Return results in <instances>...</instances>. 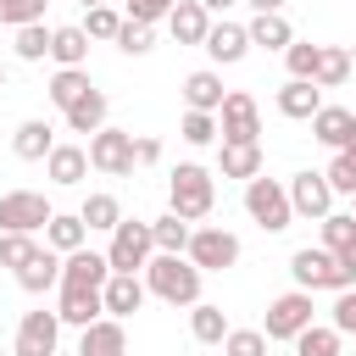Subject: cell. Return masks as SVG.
Here are the masks:
<instances>
[{"label":"cell","mask_w":356,"mask_h":356,"mask_svg":"<svg viewBox=\"0 0 356 356\" xmlns=\"http://www.w3.org/2000/svg\"><path fill=\"white\" fill-rule=\"evenodd\" d=\"M200 267L189 261V256H172V250H156L150 261H145V289L156 295V300H167V306H195L200 300Z\"/></svg>","instance_id":"1"},{"label":"cell","mask_w":356,"mask_h":356,"mask_svg":"<svg viewBox=\"0 0 356 356\" xmlns=\"http://www.w3.org/2000/svg\"><path fill=\"white\" fill-rule=\"evenodd\" d=\"M211 206H217V178H211V167H200V161L172 167V178H167V211H178L184 222H206Z\"/></svg>","instance_id":"2"},{"label":"cell","mask_w":356,"mask_h":356,"mask_svg":"<svg viewBox=\"0 0 356 356\" xmlns=\"http://www.w3.org/2000/svg\"><path fill=\"white\" fill-rule=\"evenodd\" d=\"M245 211H250V222L261 228V234H284L289 222H295V206H289V184H278V178H250L245 184Z\"/></svg>","instance_id":"3"},{"label":"cell","mask_w":356,"mask_h":356,"mask_svg":"<svg viewBox=\"0 0 356 356\" xmlns=\"http://www.w3.org/2000/svg\"><path fill=\"white\" fill-rule=\"evenodd\" d=\"M106 256H111V273H145V261L156 256V234H150V222H139V217H122V222L111 228V245H106Z\"/></svg>","instance_id":"4"},{"label":"cell","mask_w":356,"mask_h":356,"mask_svg":"<svg viewBox=\"0 0 356 356\" xmlns=\"http://www.w3.org/2000/svg\"><path fill=\"white\" fill-rule=\"evenodd\" d=\"M89 167L95 172H106V178H128L139 161H134V134L128 128H100V134H89Z\"/></svg>","instance_id":"5"},{"label":"cell","mask_w":356,"mask_h":356,"mask_svg":"<svg viewBox=\"0 0 356 356\" xmlns=\"http://www.w3.org/2000/svg\"><path fill=\"white\" fill-rule=\"evenodd\" d=\"M200 273H228L234 261H239V234H228V228H217V222H206V228H195L189 234V250H184Z\"/></svg>","instance_id":"6"},{"label":"cell","mask_w":356,"mask_h":356,"mask_svg":"<svg viewBox=\"0 0 356 356\" xmlns=\"http://www.w3.org/2000/svg\"><path fill=\"white\" fill-rule=\"evenodd\" d=\"M289 278H295V289H345V278H339V261H334V250H323V245H300L295 256H289Z\"/></svg>","instance_id":"7"},{"label":"cell","mask_w":356,"mask_h":356,"mask_svg":"<svg viewBox=\"0 0 356 356\" xmlns=\"http://www.w3.org/2000/svg\"><path fill=\"white\" fill-rule=\"evenodd\" d=\"M312 289H289V295H278V300H267V323H261V334L267 339H295V334H306L312 328Z\"/></svg>","instance_id":"8"},{"label":"cell","mask_w":356,"mask_h":356,"mask_svg":"<svg viewBox=\"0 0 356 356\" xmlns=\"http://www.w3.org/2000/svg\"><path fill=\"white\" fill-rule=\"evenodd\" d=\"M56 217V206L39 195V189H6L0 195V228H17V234H44V222Z\"/></svg>","instance_id":"9"},{"label":"cell","mask_w":356,"mask_h":356,"mask_svg":"<svg viewBox=\"0 0 356 356\" xmlns=\"http://www.w3.org/2000/svg\"><path fill=\"white\" fill-rule=\"evenodd\" d=\"M56 345H61V312H22V323H17V356H56Z\"/></svg>","instance_id":"10"},{"label":"cell","mask_w":356,"mask_h":356,"mask_svg":"<svg viewBox=\"0 0 356 356\" xmlns=\"http://www.w3.org/2000/svg\"><path fill=\"white\" fill-rule=\"evenodd\" d=\"M334 184H328V172H295L289 178V206H295V217H312V222H323L328 211H334Z\"/></svg>","instance_id":"11"},{"label":"cell","mask_w":356,"mask_h":356,"mask_svg":"<svg viewBox=\"0 0 356 356\" xmlns=\"http://www.w3.org/2000/svg\"><path fill=\"white\" fill-rule=\"evenodd\" d=\"M217 128H222V139H261V106H256V95L228 89V100L217 111Z\"/></svg>","instance_id":"12"},{"label":"cell","mask_w":356,"mask_h":356,"mask_svg":"<svg viewBox=\"0 0 356 356\" xmlns=\"http://www.w3.org/2000/svg\"><path fill=\"white\" fill-rule=\"evenodd\" d=\"M106 278H111V256L106 250H72V256H61V284H72V289H106Z\"/></svg>","instance_id":"13"},{"label":"cell","mask_w":356,"mask_h":356,"mask_svg":"<svg viewBox=\"0 0 356 356\" xmlns=\"http://www.w3.org/2000/svg\"><path fill=\"white\" fill-rule=\"evenodd\" d=\"M200 50H206L217 67H234V61H245V56H250V28H239V22H211Z\"/></svg>","instance_id":"14"},{"label":"cell","mask_w":356,"mask_h":356,"mask_svg":"<svg viewBox=\"0 0 356 356\" xmlns=\"http://www.w3.org/2000/svg\"><path fill=\"white\" fill-rule=\"evenodd\" d=\"M17 273V284L28 289V295H44V289H61V250H50V245H39L22 267H11Z\"/></svg>","instance_id":"15"},{"label":"cell","mask_w":356,"mask_h":356,"mask_svg":"<svg viewBox=\"0 0 356 356\" xmlns=\"http://www.w3.org/2000/svg\"><path fill=\"white\" fill-rule=\"evenodd\" d=\"M78 356H128L122 317H95L89 328H78Z\"/></svg>","instance_id":"16"},{"label":"cell","mask_w":356,"mask_h":356,"mask_svg":"<svg viewBox=\"0 0 356 356\" xmlns=\"http://www.w3.org/2000/svg\"><path fill=\"white\" fill-rule=\"evenodd\" d=\"M217 172L250 184V178L261 172V139H222V145H217Z\"/></svg>","instance_id":"17"},{"label":"cell","mask_w":356,"mask_h":356,"mask_svg":"<svg viewBox=\"0 0 356 356\" xmlns=\"http://www.w3.org/2000/svg\"><path fill=\"white\" fill-rule=\"evenodd\" d=\"M100 295H106V317H134V312L145 306V295H150V289H145V278H139V273H111Z\"/></svg>","instance_id":"18"},{"label":"cell","mask_w":356,"mask_h":356,"mask_svg":"<svg viewBox=\"0 0 356 356\" xmlns=\"http://www.w3.org/2000/svg\"><path fill=\"white\" fill-rule=\"evenodd\" d=\"M312 139L328 145V150H345V145L356 139V111H350V106H323V111L312 117Z\"/></svg>","instance_id":"19"},{"label":"cell","mask_w":356,"mask_h":356,"mask_svg":"<svg viewBox=\"0 0 356 356\" xmlns=\"http://www.w3.org/2000/svg\"><path fill=\"white\" fill-rule=\"evenodd\" d=\"M206 28H211V11H206L200 0H178V6L167 11V33H172L178 44H206Z\"/></svg>","instance_id":"20"},{"label":"cell","mask_w":356,"mask_h":356,"mask_svg":"<svg viewBox=\"0 0 356 356\" xmlns=\"http://www.w3.org/2000/svg\"><path fill=\"white\" fill-rule=\"evenodd\" d=\"M278 111H284L289 122H312V117L323 111V89H317L312 78H289V83L278 89Z\"/></svg>","instance_id":"21"},{"label":"cell","mask_w":356,"mask_h":356,"mask_svg":"<svg viewBox=\"0 0 356 356\" xmlns=\"http://www.w3.org/2000/svg\"><path fill=\"white\" fill-rule=\"evenodd\" d=\"M56 312H61V323H72V328H89L95 317H106V295H100V289H72V284H61V300H56Z\"/></svg>","instance_id":"22"},{"label":"cell","mask_w":356,"mask_h":356,"mask_svg":"<svg viewBox=\"0 0 356 356\" xmlns=\"http://www.w3.org/2000/svg\"><path fill=\"white\" fill-rule=\"evenodd\" d=\"M222 100H228L222 72L200 67V72H189V78H184V106H189V111H222Z\"/></svg>","instance_id":"23"},{"label":"cell","mask_w":356,"mask_h":356,"mask_svg":"<svg viewBox=\"0 0 356 356\" xmlns=\"http://www.w3.org/2000/svg\"><path fill=\"white\" fill-rule=\"evenodd\" d=\"M11 150H17L22 161H44V156L56 150V128H50L44 117H28V122H17V134H11Z\"/></svg>","instance_id":"24"},{"label":"cell","mask_w":356,"mask_h":356,"mask_svg":"<svg viewBox=\"0 0 356 356\" xmlns=\"http://www.w3.org/2000/svg\"><path fill=\"white\" fill-rule=\"evenodd\" d=\"M44 172H50V184L72 189V184H83V172H89V150H83V145H56V150L44 156Z\"/></svg>","instance_id":"25"},{"label":"cell","mask_w":356,"mask_h":356,"mask_svg":"<svg viewBox=\"0 0 356 356\" xmlns=\"http://www.w3.org/2000/svg\"><path fill=\"white\" fill-rule=\"evenodd\" d=\"M44 245H50V250H61V256H72V250H83V245H89V222H83L78 211H56V217L44 222Z\"/></svg>","instance_id":"26"},{"label":"cell","mask_w":356,"mask_h":356,"mask_svg":"<svg viewBox=\"0 0 356 356\" xmlns=\"http://www.w3.org/2000/svg\"><path fill=\"white\" fill-rule=\"evenodd\" d=\"M106 111H111V100H106L100 89H89L78 106L61 111V122H67V134H100V128H106Z\"/></svg>","instance_id":"27"},{"label":"cell","mask_w":356,"mask_h":356,"mask_svg":"<svg viewBox=\"0 0 356 356\" xmlns=\"http://www.w3.org/2000/svg\"><path fill=\"white\" fill-rule=\"evenodd\" d=\"M250 44H256V50H289V44H295L289 17H284V11H256V22H250Z\"/></svg>","instance_id":"28"},{"label":"cell","mask_w":356,"mask_h":356,"mask_svg":"<svg viewBox=\"0 0 356 356\" xmlns=\"http://www.w3.org/2000/svg\"><path fill=\"white\" fill-rule=\"evenodd\" d=\"M50 61H56V67H83V61H89V33H83V22H67V28L50 33Z\"/></svg>","instance_id":"29"},{"label":"cell","mask_w":356,"mask_h":356,"mask_svg":"<svg viewBox=\"0 0 356 356\" xmlns=\"http://www.w3.org/2000/svg\"><path fill=\"white\" fill-rule=\"evenodd\" d=\"M89 89H95V83H89V67H56V78H50V106L67 111V106H78Z\"/></svg>","instance_id":"30"},{"label":"cell","mask_w":356,"mask_h":356,"mask_svg":"<svg viewBox=\"0 0 356 356\" xmlns=\"http://www.w3.org/2000/svg\"><path fill=\"white\" fill-rule=\"evenodd\" d=\"M189 334H195V345H222V339H228V317H222V306L195 300V306H189Z\"/></svg>","instance_id":"31"},{"label":"cell","mask_w":356,"mask_h":356,"mask_svg":"<svg viewBox=\"0 0 356 356\" xmlns=\"http://www.w3.org/2000/svg\"><path fill=\"white\" fill-rule=\"evenodd\" d=\"M78 217L89 222V234H111V228L122 222V200H117V195H106V189H95V195L78 206Z\"/></svg>","instance_id":"32"},{"label":"cell","mask_w":356,"mask_h":356,"mask_svg":"<svg viewBox=\"0 0 356 356\" xmlns=\"http://www.w3.org/2000/svg\"><path fill=\"white\" fill-rule=\"evenodd\" d=\"M150 234H156V250H172V256H184V250H189V234H195V222H184L178 211H161V217H150Z\"/></svg>","instance_id":"33"},{"label":"cell","mask_w":356,"mask_h":356,"mask_svg":"<svg viewBox=\"0 0 356 356\" xmlns=\"http://www.w3.org/2000/svg\"><path fill=\"white\" fill-rule=\"evenodd\" d=\"M178 134H184V145H195V150H206V145H217V139H222V128H217V111H184Z\"/></svg>","instance_id":"34"},{"label":"cell","mask_w":356,"mask_h":356,"mask_svg":"<svg viewBox=\"0 0 356 356\" xmlns=\"http://www.w3.org/2000/svg\"><path fill=\"white\" fill-rule=\"evenodd\" d=\"M289 345H295V356H339V328H334V323H323V328L312 323V328L295 334Z\"/></svg>","instance_id":"35"},{"label":"cell","mask_w":356,"mask_h":356,"mask_svg":"<svg viewBox=\"0 0 356 356\" xmlns=\"http://www.w3.org/2000/svg\"><path fill=\"white\" fill-rule=\"evenodd\" d=\"M350 72H356V67H350V50H339V44H323V61H317V89H339Z\"/></svg>","instance_id":"36"},{"label":"cell","mask_w":356,"mask_h":356,"mask_svg":"<svg viewBox=\"0 0 356 356\" xmlns=\"http://www.w3.org/2000/svg\"><path fill=\"white\" fill-rule=\"evenodd\" d=\"M323 250H356V217L350 211H328L323 217Z\"/></svg>","instance_id":"37"},{"label":"cell","mask_w":356,"mask_h":356,"mask_svg":"<svg viewBox=\"0 0 356 356\" xmlns=\"http://www.w3.org/2000/svg\"><path fill=\"white\" fill-rule=\"evenodd\" d=\"M117 50H122V56H150V50H156V22L128 17V22H122V33H117Z\"/></svg>","instance_id":"38"},{"label":"cell","mask_w":356,"mask_h":356,"mask_svg":"<svg viewBox=\"0 0 356 356\" xmlns=\"http://www.w3.org/2000/svg\"><path fill=\"white\" fill-rule=\"evenodd\" d=\"M50 33L56 28H44V22H28V28H17V61H44L50 56Z\"/></svg>","instance_id":"39"},{"label":"cell","mask_w":356,"mask_h":356,"mask_svg":"<svg viewBox=\"0 0 356 356\" xmlns=\"http://www.w3.org/2000/svg\"><path fill=\"white\" fill-rule=\"evenodd\" d=\"M317 61H323V44H312V39H295V44L284 50L289 78H312V83H317Z\"/></svg>","instance_id":"40"},{"label":"cell","mask_w":356,"mask_h":356,"mask_svg":"<svg viewBox=\"0 0 356 356\" xmlns=\"http://www.w3.org/2000/svg\"><path fill=\"white\" fill-rule=\"evenodd\" d=\"M122 22H128V17H122V11L106 0V6H89V17H83V33H89V39H117V33H122Z\"/></svg>","instance_id":"41"},{"label":"cell","mask_w":356,"mask_h":356,"mask_svg":"<svg viewBox=\"0 0 356 356\" xmlns=\"http://www.w3.org/2000/svg\"><path fill=\"white\" fill-rule=\"evenodd\" d=\"M267 334L261 328H228V339H222V356H267Z\"/></svg>","instance_id":"42"},{"label":"cell","mask_w":356,"mask_h":356,"mask_svg":"<svg viewBox=\"0 0 356 356\" xmlns=\"http://www.w3.org/2000/svg\"><path fill=\"white\" fill-rule=\"evenodd\" d=\"M33 234H17V228H0V267H22L33 256Z\"/></svg>","instance_id":"43"},{"label":"cell","mask_w":356,"mask_h":356,"mask_svg":"<svg viewBox=\"0 0 356 356\" xmlns=\"http://www.w3.org/2000/svg\"><path fill=\"white\" fill-rule=\"evenodd\" d=\"M328 323H334L339 334H356V284L334 295V306H328Z\"/></svg>","instance_id":"44"},{"label":"cell","mask_w":356,"mask_h":356,"mask_svg":"<svg viewBox=\"0 0 356 356\" xmlns=\"http://www.w3.org/2000/svg\"><path fill=\"white\" fill-rule=\"evenodd\" d=\"M6 6V22L11 28H28V22H44V6L50 0H0Z\"/></svg>","instance_id":"45"},{"label":"cell","mask_w":356,"mask_h":356,"mask_svg":"<svg viewBox=\"0 0 356 356\" xmlns=\"http://www.w3.org/2000/svg\"><path fill=\"white\" fill-rule=\"evenodd\" d=\"M178 0H122V11L128 17H139V22H167V11H172Z\"/></svg>","instance_id":"46"},{"label":"cell","mask_w":356,"mask_h":356,"mask_svg":"<svg viewBox=\"0 0 356 356\" xmlns=\"http://www.w3.org/2000/svg\"><path fill=\"white\" fill-rule=\"evenodd\" d=\"M134 161H139V167H156V161H161V139L134 134Z\"/></svg>","instance_id":"47"},{"label":"cell","mask_w":356,"mask_h":356,"mask_svg":"<svg viewBox=\"0 0 356 356\" xmlns=\"http://www.w3.org/2000/svg\"><path fill=\"white\" fill-rule=\"evenodd\" d=\"M250 11H284V0H245Z\"/></svg>","instance_id":"48"},{"label":"cell","mask_w":356,"mask_h":356,"mask_svg":"<svg viewBox=\"0 0 356 356\" xmlns=\"http://www.w3.org/2000/svg\"><path fill=\"white\" fill-rule=\"evenodd\" d=\"M200 6H206V11L217 17V11H228V6H239V0H200Z\"/></svg>","instance_id":"49"},{"label":"cell","mask_w":356,"mask_h":356,"mask_svg":"<svg viewBox=\"0 0 356 356\" xmlns=\"http://www.w3.org/2000/svg\"><path fill=\"white\" fill-rule=\"evenodd\" d=\"M78 6H83V11H89V6H106V0H78Z\"/></svg>","instance_id":"50"},{"label":"cell","mask_w":356,"mask_h":356,"mask_svg":"<svg viewBox=\"0 0 356 356\" xmlns=\"http://www.w3.org/2000/svg\"><path fill=\"white\" fill-rule=\"evenodd\" d=\"M0 89H6V61H0Z\"/></svg>","instance_id":"51"},{"label":"cell","mask_w":356,"mask_h":356,"mask_svg":"<svg viewBox=\"0 0 356 356\" xmlns=\"http://www.w3.org/2000/svg\"><path fill=\"white\" fill-rule=\"evenodd\" d=\"M350 217H356V195H350Z\"/></svg>","instance_id":"52"},{"label":"cell","mask_w":356,"mask_h":356,"mask_svg":"<svg viewBox=\"0 0 356 356\" xmlns=\"http://www.w3.org/2000/svg\"><path fill=\"white\" fill-rule=\"evenodd\" d=\"M350 67H356V44H350Z\"/></svg>","instance_id":"53"},{"label":"cell","mask_w":356,"mask_h":356,"mask_svg":"<svg viewBox=\"0 0 356 356\" xmlns=\"http://www.w3.org/2000/svg\"><path fill=\"white\" fill-rule=\"evenodd\" d=\"M0 356H17V350H0Z\"/></svg>","instance_id":"54"},{"label":"cell","mask_w":356,"mask_h":356,"mask_svg":"<svg viewBox=\"0 0 356 356\" xmlns=\"http://www.w3.org/2000/svg\"><path fill=\"white\" fill-rule=\"evenodd\" d=\"M0 22H6V6H0Z\"/></svg>","instance_id":"55"}]
</instances>
